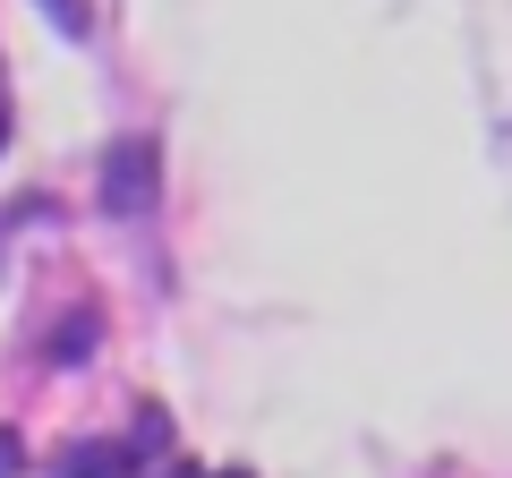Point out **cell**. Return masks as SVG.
<instances>
[{"instance_id": "6", "label": "cell", "mask_w": 512, "mask_h": 478, "mask_svg": "<svg viewBox=\"0 0 512 478\" xmlns=\"http://www.w3.org/2000/svg\"><path fill=\"white\" fill-rule=\"evenodd\" d=\"M52 9H60V0H52Z\"/></svg>"}, {"instance_id": "5", "label": "cell", "mask_w": 512, "mask_h": 478, "mask_svg": "<svg viewBox=\"0 0 512 478\" xmlns=\"http://www.w3.org/2000/svg\"><path fill=\"white\" fill-rule=\"evenodd\" d=\"M0 137H9V129H0Z\"/></svg>"}, {"instance_id": "1", "label": "cell", "mask_w": 512, "mask_h": 478, "mask_svg": "<svg viewBox=\"0 0 512 478\" xmlns=\"http://www.w3.org/2000/svg\"><path fill=\"white\" fill-rule=\"evenodd\" d=\"M137 470H146V453L128 436H94V444H77V453H60L52 478H137Z\"/></svg>"}, {"instance_id": "2", "label": "cell", "mask_w": 512, "mask_h": 478, "mask_svg": "<svg viewBox=\"0 0 512 478\" xmlns=\"http://www.w3.org/2000/svg\"><path fill=\"white\" fill-rule=\"evenodd\" d=\"M103 205L111 214H146L154 205V146H137V154H111V171H103Z\"/></svg>"}, {"instance_id": "4", "label": "cell", "mask_w": 512, "mask_h": 478, "mask_svg": "<svg viewBox=\"0 0 512 478\" xmlns=\"http://www.w3.org/2000/svg\"><path fill=\"white\" fill-rule=\"evenodd\" d=\"M222 478H248V470H222Z\"/></svg>"}, {"instance_id": "3", "label": "cell", "mask_w": 512, "mask_h": 478, "mask_svg": "<svg viewBox=\"0 0 512 478\" xmlns=\"http://www.w3.org/2000/svg\"><path fill=\"white\" fill-rule=\"evenodd\" d=\"M26 470V444H18V427H0V478H18Z\"/></svg>"}]
</instances>
